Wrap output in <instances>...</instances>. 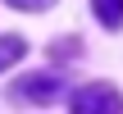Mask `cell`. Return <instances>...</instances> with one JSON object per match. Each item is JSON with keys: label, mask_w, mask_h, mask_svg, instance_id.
I'll use <instances>...</instances> for the list:
<instances>
[{"label": "cell", "mask_w": 123, "mask_h": 114, "mask_svg": "<svg viewBox=\"0 0 123 114\" xmlns=\"http://www.w3.org/2000/svg\"><path fill=\"white\" fill-rule=\"evenodd\" d=\"M59 91H64V82H59V78H50V73H37V78L18 82V96H27V101H55Z\"/></svg>", "instance_id": "7a4b0ae2"}, {"label": "cell", "mask_w": 123, "mask_h": 114, "mask_svg": "<svg viewBox=\"0 0 123 114\" xmlns=\"http://www.w3.org/2000/svg\"><path fill=\"white\" fill-rule=\"evenodd\" d=\"M73 114H123V96L110 82H91L73 96Z\"/></svg>", "instance_id": "6da1fadb"}, {"label": "cell", "mask_w": 123, "mask_h": 114, "mask_svg": "<svg viewBox=\"0 0 123 114\" xmlns=\"http://www.w3.org/2000/svg\"><path fill=\"white\" fill-rule=\"evenodd\" d=\"M23 50H27V46H23V37H0V73H5L9 64H18V59H23Z\"/></svg>", "instance_id": "277c9868"}, {"label": "cell", "mask_w": 123, "mask_h": 114, "mask_svg": "<svg viewBox=\"0 0 123 114\" xmlns=\"http://www.w3.org/2000/svg\"><path fill=\"white\" fill-rule=\"evenodd\" d=\"M96 5V18L105 27H123V0H91Z\"/></svg>", "instance_id": "3957f363"}, {"label": "cell", "mask_w": 123, "mask_h": 114, "mask_svg": "<svg viewBox=\"0 0 123 114\" xmlns=\"http://www.w3.org/2000/svg\"><path fill=\"white\" fill-rule=\"evenodd\" d=\"M9 5H14V9H46L50 0H9Z\"/></svg>", "instance_id": "5b68a950"}]
</instances>
